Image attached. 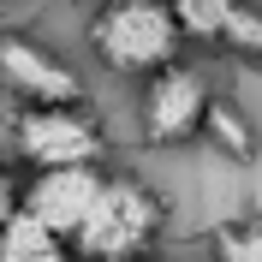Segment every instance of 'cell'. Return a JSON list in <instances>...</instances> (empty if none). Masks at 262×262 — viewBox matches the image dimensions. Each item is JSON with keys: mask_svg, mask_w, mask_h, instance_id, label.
<instances>
[{"mask_svg": "<svg viewBox=\"0 0 262 262\" xmlns=\"http://www.w3.org/2000/svg\"><path fill=\"white\" fill-rule=\"evenodd\" d=\"M167 227V203L143 179L125 173H101V191L90 214L72 232V256L78 262H143Z\"/></svg>", "mask_w": 262, "mask_h": 262, "instance_id": "1", "label": "cell"}, {"mask_svg": "<svg viewBox=\"0 0 262 262\" xmlns=\"http://www.w3.org/2000/svg\"><path fill=\"white\" fill-rule=\"evenodd\" d=\"M90 48L107 72H125V78H149L161 72L167 60H179L185 36L167 12V0H107L90 24Z\"/></svg>", "mask_w": 262, "mask_h": 262, "instance_id": "2", "label": "cell"}, {"mask_svg": "<svg viewBox=\"0 0 262 262\" xmlns=\"http://www.w3.org/2000/svg\"><path fill=\"white\" fill-rule=\"evenodd\" d=\"M12 149L24 167H83V161L107 155V137L83 114V101H72V107H18Z\"/></svg>", "mask_w": 262, "mask_h": 262, "instance_id": "3", "label": "cell"}, {"mask_svg": "<svg viewBox=\"0 0 262 262\" xmlns=\"http://www.w3.org/2000/svg\"><path fill=\"white\" fill-rule=\"evenodd\" d=\"M203 101H209V83L203 72H191L185 60H167L161 72L143 78V101H137V131L143 143L155 149H179L196 137L203 125Z\"/></svg>", "mask_w": 262, "mask_h": 262, "instance_id": "4", "label": "cell"}, {"mask_svg": "<svg viewBox=\"0 0 262 262\" xmlns=\"http://www.w3.org/2000/svg\"><path fill=\"white\" fill-rule=\"evenodd\" d=\"M0 90H12L18 107H72V101H83V78L24 30H0Z\"/></svg>", "mask_w": 262, "mask_h": 262, "instance_id": "5", "label": "cell"}, {"mask_svg": "<svg viewBox=\"0 0 262 262\" xmlns=\"http://www.w3.org/2000/svg\"><path fill=\"white\" fill-rule=\"evenodd\" d=\"M96 191H101V161H83V167H36V179L18 191V209H30L36 221H48L66 245H72V232H78V221L90 214Z\"/></svg>", "mask_w": 262, "mask_h": 262, "instance_id": "6", "label": "cell"}, {"mask_svg": "<svg viewBox=\"0 0 262 262\" xmlns=\"http://www.w3.org/2000/svg\"><path fill=\"white\" fill-rule=\"evenodd\" d=\"M0 262H78V256H72V245L48 221H36L30 209H18L0 227Z\"/></svg>", "mask_w": 262, "mask_h": 262, "instance_id": "7", "label": "cell"}, {"mask_svg": "<svg viewBox=\"0 0 262 262\" xmlns=\"http://www.w3.org/2000/svg\"><path fill=\"white\" fill-rule=\"evenodd\" d=\"M196 137H209L227 161H250V155H256V125L245 119L238 101L214 96V90H209V101H203V125H196Z\"/></svg>", "mask_w": 262, "mask_h": 262, "instance_id": "8", "label": "cell"}, {"mask_svg": "<svg viewBox=\"0 0 262 262\" xmlns=\"http://www.w3.org/2000/svg\"><path fill=\"white\" fill-rule=\"evenodd\" d=\"M214 48L232 54V60H256V66H262V6H250V0H232L227 18H221Z\"/></svg>", "mask_w": 262, "mask_h": 262, "instance_id": "9", "label": "cell"}, {"mask_svg": "<svg viewBox=\"0 0 262 262\" xmlns=\"http://www.w3.org/2000/svg\"><path fill=\"white\" fill-rule=\"evenodd\" d=\"M227 6H232V0H167V12H173L179 36H185V42H196V48H214Z\"/></svg>", "mask_w": 262, "mask_h": 262, "instance_id": "10", "label": "cell"}, {"mask_svg": "<svg viewBox=\"0 0 262 262\" xmlns=\"http://www.w3.org/2000/svg\"><path fill=\"white\" fill-rule=\"evenodd\" d=\"M214 262H262V221H232L214 232Z\"/></svg>", "mask_w": 262, "mask_h": 262, "instance_id": "11", "label": "cell"}, {"mask_svg": "<svg viewBox=\"0 0 262 262\" xmlns=\"http://www.w3.org/2000/svg\"><path fill=\"white\" fill-rule=\"evenodd\" d=\"M12 214H18V179L6 173V167H0V227H6Z\"/></svg>", "mask_w": 262, "mask_h": 262, "instance_id": "12", "label": "cell"}]
</instances>
